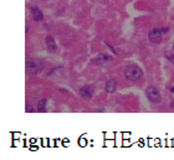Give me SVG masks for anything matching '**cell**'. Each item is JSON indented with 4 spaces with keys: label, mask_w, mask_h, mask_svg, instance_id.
<instances>
[{
    "label": "cell",
    "mask_w": 174,
    "mask_h": 160,
    "mask_svg": "<svg viewBox=\"0 0 174 160\" xmlns=\"http://www.w3.org/2000/svg\"><path fill=\"white\" fill-rule=\"evenodd\" d=\"M124 77H126L127 80L129 81H138L141 80L143 77V71L139 66H136V65H131V66H127L126 68H124Z\"/></svg>",
    "instance_id": "6da1fadb"
},
{
    "label": "cell",
    "mask_w": 174,
    "mask_h": 160,
    "mask_svg": "<svg viewBox=\"0 0 174 160\" xmlns=\"http://www.w3.org/2000/svg\"><path fill=\"white\" fill-rule=\"evenodd\" d=\"M45 68V64L39 59H29L26 61V72L29 75H37Z\"/></svg>",
    "instance_id": "7a4b0ae2"
},
{
    "label": "cell",
    "mask_w": 174,
    "mask_h": 160,
    "mask_svg": "<svg viewBox=\"0 0 174 160\" xmlns=\"http://www.w3.org/2000/svg\"><path fill=\"white\" fill-rule=\"evenodd\" d=\"M167 32H169V27H162V29L156 27L148 34V38H149V41L153 43H159L162 41V35L163 34H167Z\"/></svg>",
    "instance_id": "3957f363"
},
{
    "label": "cell",
    "mask_w": 174,
    "mask_h": 160,
    "mask_svg": "<svg viewBox=\"0 0 174 160\" xmlns=\"http://www.w3.org/2000/svg\"><path fill=\"white\" fill-rule=\"evenodd\" d=\"M146 97L151 103H154V104L161 103V101H162V96L159 93L158 88H156V87H153V86L148 87L146 89Z\"/></svg>",
    "instance_id": "277c9868"
},
{
    "label": "cell",
    "mask_w": 174,
    "mask_h": 160,
    "mask_svg": "<svg viewBox=\"0 0 174 160\" xmlns=\"http://www.w3.org/2000/svg\"><path fill=\"white\" fill-rule=\"evenodd\" d=\"M78 93L83 99H91L93 96V88L92 86H83L82 88H80Z\"/></svg>",
    "instance_id": "5b68a950"
},
{
    "label": "cell",
    "mask_w": 174,
    "mask_h": 160,
    "mask_svg": "<svg viewBox=\"0 0 174 160\" xmlns=\"http://www.w3.org/2000/svg\"><path fill=\"white\" fill-rule=\"evenodd\" d=\"M46 47H47V51L49 52H51V53H54V52H56V50H57V45H56V42H55V38L52 37V36H46Z\"/></svg>",
    "instance_id": "8992f818"
},
{
    "label": "cell",
    "mask_w": 174,
    "mask_h": 160,
    "mask_svg": "<svg viewBox=\"0 0 174 160\" xmlns=\"http://www.w3.org/2000/svg\"><path fill=\"white\" fill-rule=\"evenodd\" d=\"M116 89H117V81L113 78L108 80L106 82V85H104V91H106L107 93H113Z\"/></svg>",
    "instance_id": "52a82bcc"
},
{
    "label": "cell",
    "mask_w": 174,
    "mask_h": 160,
    "mask_svg": "<svg viewBox=\"0 0 174 160\" xmlns=\"http://www.w3.org/2000/svg\"><path fill=\"white\" fill-rule=\"evenodd\" d=\"M31 13H32V17H34L35 21H42L44 20V14L37 6H34L31 9Z\"/></svg>",
    "instance_id": "ba28073f"
},
{
    "label": "cell",
    "mask_w": 174,
    "mask_h": 160,
    "mask_svg": "<svg viewBox=\"0 0 174 160\" xmlns=\"http://www.w3.org/2000/svg\"><path fill=\"white\" fill-rule=\"evenodd\" d=\"M111 60V56H108L107 53H99L93 59L94 64H104V62H108Z\"/></svg>",
    "instance_id": "9c48e42d"
},
{
    "label": "cell",
    "mask_w": 174,
    "mask_h": 160,
    "mask_svg": "<svg viewBox=\"0 0 174 160\" xmlns=\"http://www.w3.org/2000/svg\"><path fill=\"white\" fill-rule=\"evenodd\" d=\"M46 103H47V99L46 98H44L39 102V104H37V110L39 112H46Z\"/></svg>",
    "instance_id": "30bf717a"
},
{
    "label": "cell",
    "mask_w": 174,
    "mask_h": 160,
    "mask_svg": "<svg viewBox=\"0 0 174 160\" xmlns=\"http://www.w3.org/2000/svg\"><path fill=\"white\" fill-rule=\"evenodd\" d=\"M166 57L168 59V61H170L172 64L174 65V55H173V53H168V52H166Z\"/></svg>",
    "instance_id": "8fae6325"
},
{
    "label": "cell",
    "mask_w": 174,
    "mask_h": 160,
    "mask_svg": "<svg viewBox=\"0 0 174 160\" xmlns=\"http://www.w3.org/2000/svg\"><path fill=\"white\" fill-rule=\"evenodd\" d=\"M26 112H32V107L31 106H27L26 107Z\"/></svg>",
    "instance_id": "7c38bea8"
},
{
    "label": "cell",
    "mask_w": 174,
    "mask_h": 160,
    "mask_svg": "<svg viewBox=\"0 0 174 160\" xmlns=\"http://www.w3.org/2000/svg\"><path fill=\"white\" fill-rule=\"evenodd\" d=\"M170 92H172V93H174V86H173V87H170Z\"/></svg>",
    "instance_id": "4fadbf2b"
},
{
    "label": "cell",
    "mask_w": 174,
    "mask_h": 160,
    "mask_svg": "<svg viewBox=\"0 0 174 160\" xmlns=\"http://www.w3.org/2000/svg\"><path fill=\"white\" fill-rule=\"evenodd\" d=\"M173 50H174V45H173Z\"/></svg>",
    "instance_id": "5bb4252c"
}]
</instances>
